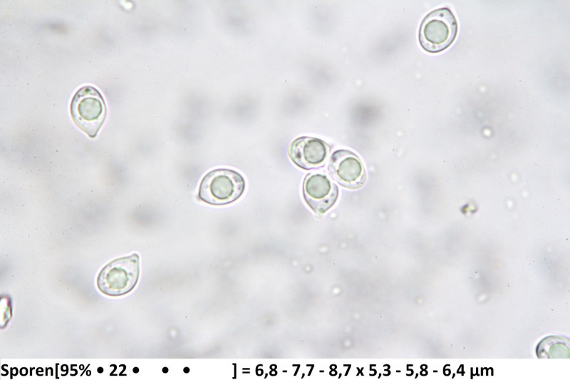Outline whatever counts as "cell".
Segmentation results:
<instances>
[{
    "label": "cell",
    "mask_w": 570,
    "mask_h": 380,
    "mask_svg": "<svg viewBox=\"0 0 570 380\" xmlns=\"http://www.w3.org/2000/svg\"><path fill=\"white\" fill-rule=\"evenodd\" d=\"M70 112L77 126L94 138L104 123L107 108L100 92L92 86H84L73 96Z\"/></svg>",
    "instance_id": "cell-1"
},
{
    "label": "cell",
    "mask_w": 570,
    "mask_h": 380,
    "mask_svg": "<svg viewBox=\"0 0 570 380\" xmlns=\"http://www.w3.org/2000/svg\"><path fill=\"white\" fill-rule=\"evenodd\" d=\"M457 30V21L450 9H437L427 14L420 24L418 33L420 44L429 53H439L453 43Z\"/></svg>",
    "instance_id": "cell-2"
},
{
    "label": "cell",
    "mask_w": 570,
    "mask_h": 380,
    "mask_svg": "<svg viewBox=\"0 0 570 380\" xmlns=\"http://www.w3.org/2000/svg\"><path fill=\"white\" fill-rule=\"evenodd\" d=\"M139 276L140 257L137 253H133L108 263L98 275L97 286L105 295L119 297L135 288Z\"/></svg>",
    "instance_id": "cell-3"
},
{
    "label": "cell",
    "mask_w": 570,
    "mask_h": 380,
    "mask_svg": "<svg viewBox=\"0 0 570 380\" xmlns=\"http://www.w3.org/2000/svg\"><path fill=\"white\" fill-rule=\"evenodd\" d=\"M245 189V181L238 172L219 168L209 172L202 180L199 198L213 205H224L237 200Z\"/></svg>",
    "instance_id": "cell-4"
},
{
    "label": "cell",
    "mask_w": 570,
    "mask_h": 380,
    "mask_svg": "<svg viewBox=\"0 0 570 380\" xmlns=\"http://www.w3.org/2000/svg\"><path fill=\"white\" fill-rule=\"evenodd\" d=\"M328 170L342 186L357 189L363 185L366 173L360 158L348 150L335 151L329 160Z\"/></svg>",
    "instance_id": "cell-5"
},
{
    "label": "cell",
    "mask_w": 570,
    "mask_h": 380,
    "mask_svg": "<svg viewBox=\"0 0 570 380\" xmlns=\"http://www.w3.org/2000/svg\"><path fill=\"white\" fill-rule=\"evenodd\" d=\"M303 195L311 209L316 215H323L336 202L338 188L326 175L311 173L304 179Z\"/></svg>",
    "instance_id": "cell-6"
},
{
    "label": "cell",
    "mask_w": 570,
    "mask_h": 380,
    "mask_svg": "<svg viewBox=\"0 0 570 380\" xmlns=\"http://www.w3.org/2000/svg\"><path fill=\"white\" fill-rule=\"evenodd\" d=\"M330 147L323 140L303 136L291 142L288 154L297 166L309 170L322 166L327 159Z\"/></svg>",
    "instance_id": "cell-7"
}]
</instances>
